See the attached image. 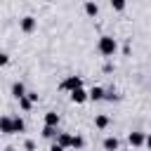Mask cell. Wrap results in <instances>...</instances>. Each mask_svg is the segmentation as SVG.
Segmentation results:
<instances>
[{
    "instance_id": "obj_1",
    "label": "cell",
    "mask_w": 151,
    "mask_h": 151,
    "mask_svg": "<svg viewBox=\"0 0 151 151\" xmlns=\"http://www.w3.org/2000/svg\"><path fill=\"white\" fill-rule=\"evenodd\" d=\"M97 50H99V54H104V57H113L116 50H118V42H116L113 35H101L99 42H97Z\"/></svg>"
},
{
    "instance_id": "obj_2",
    "label": "cell",
    "mask_w": 151,
    "mask_h": 151,
    "mask_svg": "<svg viewBox=\"0 0 151 151\" xmlns=\"http://www.w3.org/2000/svg\"><path fill=\"white\" fill-rule=\"evenodd\" d=\"M78 87H83V78H80V76H68V78H64L61 85H59V90H64V92H73V90H78Z\"/></svg>"
},
{
    "instance_id": "obj_3",
    "label": "cell",
    "mask_w": 151,
    "mask_h": 151,
    "mask_svg": "<svg viewBox=\"0 0 151 151\" xmlns=\"http://www.w3.org/2000/svg\"><path fill=\"white\" fill-rule=\"evenodd\" d=\"M35 28H38V19H35V17L28 14V17L21 19V31H24V33H33Z\"/></svg>"
},
{
    "instance_id": "obj_4",
    "label": "cell",
    "mask_w": 151,
    "mask_h": 151,
    "mask_svg": "<svg viewBox=\"0 0 151 151\" xmlns=\"http://www.w3.org/2000/svg\"><path fill=\"white\" fill-rule=\"evenodd\" d=\"M0 130H2V134H14V118L2 116L0 118Z\"/></svg>"
},
{
    "instance_id": "obj_5",
    "label": "cell",
    "mask_w": 151,
    "mask_h": 151,
    "mask_svg": "<svg viewBox=\"0 0 151 151\" xmlns=\"http://www.w3.org/2000/svg\"><path fill=\"white\" fill-rule=\"evenodd\" d=\"M127 142H130L132 149H137V146L146 144V137H144V132H130V134H127Z\"/></svg>"
},
{
    "instance_id": "obj_6",
    "label": "cell",
    "mask_w": 151,
    "mask_h": 151,
    "mask_svg": "<svg viewBox=\"0 0 151 151\" xmlns=\"http://www.w3.org/2000/svg\"><path fill=\"white\" fill-rule=\"evenodd\" d=\"M71 94V99L76 101V104H85L87 99H90V92H85L83 87H78V90H73V92H68Z\"/></svg>"
},
{
    "instance_id": "obj_7",
    "label": "cell",
    "mask_w": 151,
    "mask_h": 151,
    "mask_svg": "<svg viewBox=\"0 0 151 151\" xmlns=\"http://www.w3.org/2000/svg\"><path fill=\"white\" fill-rule=\"evenodd\" d=\"M90 99H92V101H101V99H106V90L99 87V85H94V87L90 90Z\"/></svg>"
},
{
    "instance_id": "obj_8",
    "label": "cell",
    "mask_w": 151,
    "mask_h": 151,
    "mask_svg": "<svg viewBox=\"0 0 151 151\" xmlns=\"http://www.w3.org/2000/svg\"><path fill=\"white\" fill-rule=\"evenodd\" d=\"M45 125L59 127V113H57V111H47V113H45Z\"/></svg>"
},
{
    "instance_id": "obj_9",
    "label": "cell",
    "mask_w": 151,
    "mask_h": 151,
    "mask_svg": "<svg viewBox=\"0 0 151 151\" xmlns=\"http://www.w3.org/2000/svg\"><path fill=\"white\" fill-rule=\"evenodd\" d=\"M54 142H59L64 149H68L71 142H73V134H68V132H57V139H54Z\"/></svg>"
},
{
    "instance_id": "obj_10",
    "label": "cell",
    "mask_w": 151,
    "mask_h": 151,
    "mask_svg": "<svg viewBox=\"0 0 151 151\" xmlns=\"http://www.w3.org/2000/svg\"><path fill=\"white\" fill-rule=\"evenodd\" d=\"M104 149H106V151H118V149H120L118 137H106V139H104Z\"/></svg>"
},
{
    "instance_id": "obj_11",
    "label": "cell",
    "mask_w": 151,
    "mask_h": 151,
    "mask_svg": "<svg viewBox=\"0 0 151 151\" xmlns=\"http://www.w3.org/2000/svg\"><path fill=\"white\" fill-rule=\"evenodd\" d=\"M85 14H87V17H97V14H99V5L92 2V0H87V2H85Z\"/></svg>"
},
{
    "instance_id": "obj_12",
    "label": "cell",
    "mask_w": 151,
    "mask_h": 151,
    "mask_svg": "<svg viewBox=\"0 0 151 151\" xmlns=\"http://www.w3.org/2000/svg\"><path fill=\"white\" fill-rule=\"evenodd\" d=\"M12 94H14L17 99H21V97H26L28 92H26V87H24V83H14V85H12Z\"/></svg>"
},
{
    "instance_id": "obj_13",
    "label": "cell",
    "mask_w": 151,
    "mask_h": 151,
    "mask_svg": "<svg viewBox=\"0 0 151 151\" xmlns=\"http://www.w3.org/2000/svg\"><path fill=\"white\" fill-rule=\"evenodd\" d=\"M94 127H97V130H106V127H109V116H104V113L97 116V118H94Z\"/></svg>"
},
{
    "instance_id": "obj_14",
    "label": "cell",
    "mask_w": 151,
    "mask_h": 151,
    "mask_svg": "<svg viewBox=\"0 0 151 151\" xmlns=\"http://www.w3.org/2000/svg\"><path fill=\"white\" fill-rule=\"evenodd\" d=\"M17 101H19V106H21L24 111H31V109H33V104H35L28 94H26V97H21V99H17Z\"/></svg>"
},
{
    "instance_id": "obj_15",
    "label": "cell",
    "mask_w": 151,
    "mask_h": 151,
    "mask_svg": "<svg viewBox=\"0 0 151 151\" xmlns=\"http://www.w3.org/2000/svg\"><path fill=\"white\" fill-rule=\"evenodd\" d=\"M57 132H59L57 127H50V125L42 127V137H45V139H57Z\"/></svg>"
},
{
    "instance_id": "obj_16",
    "label": "cell",
    "mask_w": 151,
    "mask_h": 151,
    "mask_svg": "<svg viewBox=\"0 0 151 151\" xmlns=\"http://www.w3.org/2000/svg\"><path fill=\"white\" fill-rule=\"evenodd\" d=\"M85 146V139L80 134H73V142H71V149H83Z\"/></svg>"
},
{
    "instance_id": "obj_17",
    "label": "cell",
    "mask_w": 151,
    "mask_h": 151,
    "mask_svg": "<svg viewBox=\"0 0 151 151\" xmlns=\"http://www.w3.org/2000/svg\"><path fill=\"white\" fill-rule=\"evenodd\" d=\"M24 130H26V123L17 116V118H14V132H24Z\"/></svg>"
},
{
    "instance_id": "obj_18",
    "label": "cell",
    "mask_w": 151,
    "mask_h": 151,
    "mask_svg": "<svg viewBox=\"0 0 151 151\" xmlns=\"http://www.w3.org/2000/svg\"><path fill=\"white\" fill-rule=\"evenodd\" d=\"M111 2V7L116 9V12H123L125 9V0H109Z\"/></svg>"
},
{
    "instance_id": "obj_19",
    "label": "cell",
    "mask_w": 151,
    "mask_h": 151,
    "mask_svg": "<svg viewBox=\"0 0 151 151\" xmlns=\"http://www.w3.org/2000/svg\"><path fill=\"white\" fill-rule=\"evenodd\" d=\"M7 61H9V54H7V52H2V54H0V64H2V66H7Z\"/></svg>"
},
{
    "instance_id": "obj_20",
    "label": "cell",
    "mask_w": 151,
    "mask_h": 151,
    "mask_svg": "<svg viewBox=\"0 0 151 151\" xmlns=\"http://www.w3.org/2000/svg\"><path fill=\"white\" fill-rule=\"evenodd\" d=\"M50 151H66V149H64V146H61V144H59V142H54V144H52V146H50Z\"/></svg>"
},
{
    "instance_id": "obj_21",
    "label": "cell",
    "mask_w": 151,
    "mask_h": 151,
    "mask_svg": "<svg viewBox=\"0 0 151 151\" xmlns=\"http://www.w3.org/2000/svg\"><path fill=\"white\" fill-rule=\"evenodd\" d=\"M24 146H26V151H35V144H33L31 139H26V144H24Z\"/></svg>"
},
{
    "instance_id": "obj_22",
    "label": "cell",
    "mask_w": 151,
    "mask_h": 151,
    "mask_svg": "<svg viewBox=\"0 0 151 151\" xmlns=\"http://www.w3.org/2000/svg\"><path fill=\"white\" fill-rule=\"evenodd\" d=\"M106 99H109V101H113V99H116V94H113V90H109V92H106Z\"/></svg>"
},
{
    "instance_id": "obj_23",
    "label": "cell",
    "mask_w": 151,
    "mask_h": 151,
    "mask_svg": "<svg viewBox=\"0 0 151 151\" xmlns=\"http://www.w3.org/2000/svg\"><path fill=\"white\" fill-rule=\"evenodd\" d=\"M146 146L151 149V134H146Z\"/></svg>"
},
{
    "instance_id": "obj_24",
    "label": "cell",
    "mask_w": 151,
    "mask_h": 151,
    "mask_svg": "<svg viewBox=\"0 0 151 151\" xmlns=\"http://www.w3.org/2000/svg\"><path fill=\"white\" fill-rule=\"evenodd\" d=\"M127 151H132V149H127Z\"/></svg>"
}]
</instances>
